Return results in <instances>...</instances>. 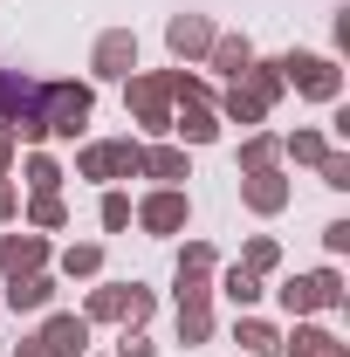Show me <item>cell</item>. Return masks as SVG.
<instances>
[{"instance_id":"1","label":"cell","mask_w":350,"mask_h":357,"mask_svg":"<svg viewBox=\"0 0 350 357\" xmlns=\"http://www.w3.org/2000/svg\"><path fill=\"white\" fill-rule=\"evenodd\" d=\"M89 124V83H35V131L76 137Z\"/></svg>"},{"instance_id":"2","label":"cell","mask_w":350,"mask_h":357,"mask_svg":"<svg viewBox=\"0 0 350 357\" xmlns=\"http://www.w3.org/2000/svg\"><path fill=\"white\" fill-rule=\"evenodd\" d=\"M124 103L144 131H172V69H151V76H124Z\"/></svg>"},{"instance_id":"3","label":"cell","mask_w":350,"mask_h":357,"mask_svg":"<svg viewBox=\"0 0 350 357\" xmlns=\"http://www.w3.org/2000/svg\"><path fill=\"white\" fill-rule=\"evenodd\" d=\"M282 310L289 316H309V310H344V282H337V268H316V275H289L282 289Z\"/></svg>"},{"instance_id":"4","label":"cell","mask_w":350,"mask_h":357,"mask_svg":"<svg viewBox=\"0 0 350 357\" xmlns=\"http://www.w3.org/2000/svg\"><path fill=\"white\" fill-rule=\"evenodd\" d=\"M144 316H151V289H137V282H110V289H89L83 323H144Z\"/></svg>"},{"instance_id":"5","label":"cell","mask_w":350,"mask_h":357,"mask_svg":"<svg viewBox=\"0 0 350 357\" xmlns=\"http://www.w3.org/2000/svg\"><path fill=\"white\" fill-rule=\"evenodd\" d=\"M282 83L303 89V96H316V103H337L344 76H337V62H330V55H282Z\"/></svg>"},{"instance_id":"6","label":"cell","mask_w":350,"mask_h":357,"mask_svg":"<svg viewBox=\"0 0 350 357\" xmlns=\"http://www.w3.org/2000/svg\"><path fill=\"white\" fill-rule=\"evenodd\" d=\"M89 69H96L103 83H124V76H137V35H131V28H110V35H96Z\"/></svg>"},{"instance_id":"7","label":"cell","mask_w":350,"mask_h":357,"mask_svg":"<svg viewBox=\"0 0 350 357\" xmlns=\"http://www.w3.org/2000/svg\"><path fill=\"white\" fill-rule=\"evenodd\" d=\"M241 199H248L254 213H282V206H289V178L275 172V165H261V172H241Z\"/></svg>"},{"instance_id":"8","label":"cell","mask_w":350,"mask_h":357,"mask_svg":"<svg viewBox=\"0 0 350 357\" xmlns=\"http://www.w3.org/2000/svg\"><path fill=\"white\" fill-rule=\"evenodd\" d=\"M137 220H144V234H178V227H185V192H178V185H158V192L137 206Z\"/></svg>"},{"instance_id":"9","label":"cell","mask_w":350,"mask_h":357,"mask_svg":"<svg viewBox=\"0 0 350 357\" xmlns=\"http://www.w3.org/2000/svg\"><path fill=\"white\" fill-rule=\"evenodd\" d=\"M35 344H42L48 357H83L89 351V323H83V316H48Z\"/></svg>"},{"instance_id":"10","label":"cell","mask_w":350,"mask_h":357,"mask_svg":"<svg viewBox=\"0 0 350 357\" xmlns=\"http://www.w3.org/2000/svg\"><path fill=\"white\" fill-rule=\"evenodd\" d=\"M42 261H48L42 234H7V241H0V275H7V282H14V275H35Z\"/></svg>"},{"instance_id":"11","label":"cell","mask_w":350,"mask_h":357,"mask_svg":"<svg viewBox=\"0 0 350 357\" xmlns=\"http://www.w3.org/2000/svg\"><path fill=\"white\" fill-rule=\"evenodd\" d=\"M165 42H172V55L192 62V55L213 48V21H206V14H172V21H165Z\"/></svg>"},{"instance_id":"12","label":"cell","mask_w":350,"mask_h":357,"mask_svg":"<svg viewBox=\"0 0 350 357\" xmlns=\"http://www.w3.org/2000/svg\"><path fill=\"white\" fill-rule=\"evenodd\" d=\"M48 303H55V282H48L42 268L7 282V310H14V316H35V310H48Z\"/></svg>"},{"instance_id":"13","label":"cell","mask_w":350,"mask_h":357,"mask_svg":"<svg viewBox=\"0 0 350 357\" xmlns=\"http://www.w3.org/2000/svg\"><path fill=\"white\" fill-rule=\"evenodd\" d=\"M172 131L185 137V144H213V137H220V110H213V103H178Z\"/></svg>"},{"instance_id":"14","label":"cell","mask_w":350,"mask_h":357,"mask_svg":"<svg viewBox=\"0 0 350 357\" xmlns=\"http://www.w3.org/2000/svg\"><path fill=\"white\" fill-rule=\"evenodd\" d=\"M282 351H289V357H350L344 344H337L330 330H316V323H296V330L282 337Z\"/></svg>"},{"instance_id":"15","label":"cell","mask_w":350,"mask_h":357,"mask_svg":"<svg viewBox=\"0 0 350 357\" xmlns=\"http://www.w3.org/2000/svg\"><path fill=\"white\" fill-rule=\"evenodd\" d=\"M234 344H241L248 357H275V351H282V330L261 323V316H234Z\"/></svg>"},{"instance_id":"16","label":"cell","mask_w":350,"mask_h":357,"mask_svg":"<svg viewBox=\"0 0 350 357\" xmlns=\"http://www.w3.org/2000/svg\"><path fill=\"white\" fill-rule=\"evenodd\" d=\"M206 55H213V69L227 76V83H234V76H241V69L254 62V48H248V35H213V48H206Z\"/></svg>"},{"instance_id":"17","label":"cell","mask_w":350,"mask_h":357,"mask_svg":"<svg viewBox=\"0 0 350 357\" xmlns=\"http://www.w3.org/2000/svg\"><path fill=\"white\" fill-rule=\"evenodd\" d=\"M220 117H227V124H261V117H268V103H261V96H254L248 83H234L227 96H220Z\"/></svg>"},{"instance_id":"18","label":"cell","mask_w":350,"mask_h":357,"mask_svg":"<svg viewBox=\"0 0 350 357\" xmlns=\"http://www.w3.org/2000/svg\"><path fill=\"white\" fill-rule=\"evenodd\" d=\"M110 178H144V144L137 137H110Z\"/></svg>"},{"instance_id":"19","label":"cell","mask_w":350,"mask_h":357,"mask_svg":"<svg viewBox=\"0 0 350 357\" xmlns=\"http://www.w3.org/2000/svg\"><path fill=\"white\" fill-rule=\"evenodd\" d=\"M220 289H227V296H234L241 310H254V303H261V275H254V268H241V261L220 275Z\"/></svg>"},{"instance_id":"20","label":"cell","mask_w":350,"mask_h":357,"mask_svg":"<svg viewBox=\"0 0 350 357\" xmlns=\"http://www.w3.org/2000/svg\"><path fill=\"white\" fill-rule=\"evenodd\" d=\"M144 178H165V185H178V178H185V151H178V144L144 151Z\"/></svg>"},{"instance_id":"21","label":"cell","mask_w":350,"mask_h":357,"mask_svg":"<svg viewBox=\"0 0 350 357\" xmlns=\"http://www.w3.org/2000/svg\"><path fill=\"white\" fill-rule=\"evenodd\" d=\"M206 303H213V275L178 268V310H206Z\"/></svg>"},{"instance_id":"22","label":"cell","mask_w":350,"mask_h":357,"mask_svg":"<svg viewBox=\"0 0 350 357\" xmlns=\"http://www.w3.org/2000/svg\"><path fill=\"white\" fill-rule=\"evenodd\" d=\"M275 151H282V144H275L268 131H254L248 144H241V172H261V165H275Z\"/></svg>"},{"instance_id":"23","label":"cell","mask_w":350,"mask_h":357,"mask_svg":"<svg viewBox=\"0 0 350 357\" xmlns=\"http://www.w3.org/2000/svg\"><path fill=\"white\" fill-rule=\"evenodd\" d=\"M213 337V310H178V344H206Z\"/></svg>"},{"instance_id":"24","label":"cell","mask_w":350,"mask_h":357,"mask_svg":"<svg viewBox=\"0 0 350 357\" xmlns=\"http://www.w3.org/2000/svg\"><path fill=\"white\" fill-rule=\"evenodd\" d=\"M28 220H35V227H62V220H69V206H62L55 192H35V199H28Z\"/></svg>"},{"instance_id":"25","label":"cell","mask_w":350,"mask_h":357,"mask_svg":"<svg viewBox=\"0 0 350 357\" xmlns=\"http://www.w3.org/2000/svg\"><path fill=\"white\" fill-rule=\"evenodd\" d=\"M28 185H35V192H55V185H62V165H55L48 151H35V158H28Z\"/></svg>"},{"instance_id":"26","label":"cell","mask_w":350,"mask_h":357,"mask_svg":"<svg viewBox=\"0 0 350 357\" xmlns=\"http://www.w3.org/2000/svg\"><path fill=\"white\" fill-rule=\"evenodd\" d=\"M282 151H289L296 165H316V158H323L330 144H323V137H316V131H296V137H289V144H282Z\"/></svg>"},{"instance_id":"27","label":"cell","mask_w":350,"mask_h":357,"mask_svg":"<svg viewBox=\"0 0 350 357\" xmlns=\"http://www.w3.org/2000/svg\"><path fill=\"white\" fill-rule=\"evenodd\" d=\"M96 268H103V248H69V255H62V275H96Z\"/></svg>"},{"instance_id":"28","label":"cell","mask_w":350,"mask_h":357,"mask_svg":"<svg viewBox=\"0 0 350 357\" xmlns=\"http://www.w3.org/2000/svg\"><path fill=\"white\" fill-rule=\"evenodd\" d=\"M76 172H83V178H110V144H83Z\"/></svg>"},{"instance_id":"29","label":"cell","mask_w":350,"mask_h":357,"mask_svg":"<svg viewBox=\"0 0 350 357\" xmlns=\"http://www.w3.org/2000/svg\"><path fill=\"white\" fill-rule=\"evenodd\" d=\"M316 165H323V185H337V192L350 185V151H323Z\"/></svg>"},{"instance_id":"30","label":"cell","mask_w":350,"mask_h":357,"mask_svg":"<svg viewBox=\"0 0 350 357\" xmlns=\"http://www.w3.org/2000/svg\"><path fill=\"white\" fill-rule=\"evenodd\" d=\"M275 261H282V255H275V241H248V255H241V268H254V275H268Z\"/></svg>"},{"instance_id":"31","label":"cell","mask_w":350,"mask_h":357,"mask_svg":"<svg viewBox=\"0 0 350 357\" xmlns=\"http://www.w3.org/2000/svg\"><path fill=\"white\" fill-rule=\"evenodd\" d=\"M103 227H110V234L131 227V199H124V192H103Z\"/></svg>"},{"instance_id":"32","label":"cell","mask_w":350,"mask_h":357,"mask_svg":"<svg viewBox=\"0 0 350 357\" xmlns=\"http://www.w3.org/2000/svg\"><path fill=\"white\" fill-rule=\"evenodd\" d=\"M178 268H199V275H213V268H220V255L206 248V241H192V248L178 255Z\"/></svg>"},{"instance_id":"33","label":"cell","mask_w":350,"mask_h":357,"mask_svg":"<svg viewBox=\"0 0 350 357\" xmlns=\"http://www.w3.org/2000/svg\"><path fill=\"white\" fill-rule=\"evenodd\" d=\"M323 248L344 255V248H350V220H330V227H323Z\"/></svg>"},{"instance_id":"34","label":"cell","mask_w":350,"mask_h":357,"mask_svg":"<svg viewBox=\"0 0 350 357\" xmlns=\"http://www.w3.org/2000/svg\"><path fill=\"white\" fill-rule=\"evenodd\" d=\"M117 357H158V351H151L144 337H131V330H124V344H117Z\"/></svg>"},{"instance_id":"35","label":"cell","mask_w":350,"mask_h":357,"mask_svg":"<svg viewBox=\"0 0 350 357\" xmlns=\"http://www.w3.org/2000/svg\"><path fill=\"white\" fill-rule=\"evenodd\" d=\"M7 165H14V131L0 124V172H7Z\"/></svg>"},{"instance_id":"36","label":"cell","mask_w":350,"mask_h":357,"mask_svg":"<svg viewBox=\"0 0 350 357\" xmlns=\"http://www.w3.org/2000/svg\"><path fill=\"white\" fill-rule=\"evenodd\" d=\"M0 220H14V185L0 178Z\"/></svg>"},{"instance_id":"37","label":"cell","mask_w":350,"mask_h":357,"mask_svg":"<svg viewBox=\"0 0 350 357\" xmlns=\"http://www.w3.org/2000/svg\"><path fill=\"white\" fill-rule=\"evenodd\" d=\"M14 357H48V351H42V344H35V337H28V344H21V351H14Z\"/></svg>"}]
</instances>
